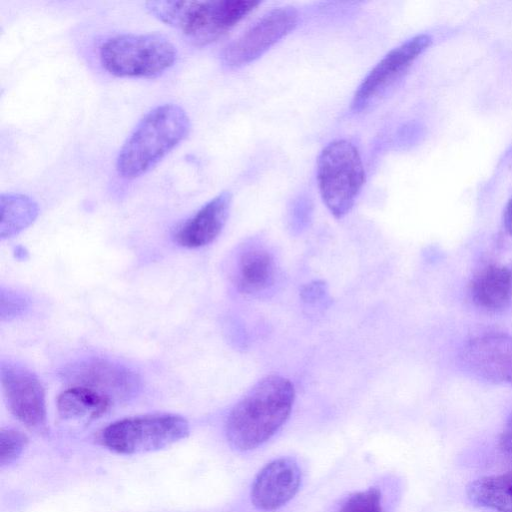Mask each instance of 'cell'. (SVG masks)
<instances>
[{"label": "cell", "instance_id": "1", "mask_svg": "<svg viewBox=\"0 0 512 512\" xmlns=\"http://www.w3.org/2000/svg\"><path fill=\"white\" fill-rule=\"evenodd\" d=\"M294 400L289 379L269 375L259 380L228 414L225 435L229 445L247 452L265 444L288 420Z\"/></svg>", "mask_w": 512, "mask_h": 512}, {"label": "cell", "instance_id": "2", "mask_svg": "<svg viewBox=\"0 0 512 512\" xmlns=\"http://www.w3.org/2000/svg\"><path fill=\"white\" fill-rule=\"evenodd\" d=\"M191 122L175 103H164L148 111L123 143L115 169L124 179H135L154 168L189 134Z\"/></svg>", "mask_w": 512, "mask_h": 512}, {"label": "cell", "instance_id": "3", "mask_svg": "<svg viewBox=\"0 0 512 512\" xmlns=\"http://www.w3.org/2000/svg\"><path fill=\"white\" fill-rule=\"evenodd\" d=\"M259 1H148L147 12L194 46L208 45L235 27Z\"/></svg>", "mask_w": 512, "mask_h": 512}, {"label": "cell", "instance_id": "4", "mask_svg": "<svg viewBox=\"0 0 512 512\" xmlns=\"http://www.w3.org/2000/svg\"><path fill=\"white\" fill-rule=\"evenodd\" d=\"M102 67L111 75L127 78H156L177 59L174 44L162 34L122 33L107 38L99 47Z\"/></svg>", "mask_w": 512, "mask_h": 512}, {"label": "cell", "instance_id": "5", "mask_svg": "<svg viewBox=\"0 0 512 512\" xmlns=\"http://www.w3.org/2000/svg\"><path fill=\"white\" fill-rule=\"evenodd\" d=\"M188 421L177 414L154 413L127 417L110 423L99 434L108 450L135 455L164 449L189 435Z\"/></svg>", "mask_w": 512, "mask_h": 512}, {"label": "cell", "instance_id": "6", "mask_svg": "<svg viewBox=\"0 0 512 512\" xmlns=\"http://www.w3.org/2000/svg\"><path fill=\"white\" fill-rule=\"evenodd\" d=\"M317 181L322 200L333 216L346 215L365 183L357 147L344 139L325 146L317 160Z\"/></svg>", "mask_w": 512, "mask_h": 512}, {"label": "cell", "instance_id": "7", "mask_svg": "<svg viewBox=\"0 0 512 512\" xmlns=\"http://www.w3.org/2000/svg\"><path fill=\"white\" fill-rule=\"evenodd\" d=\"M298 21L299 14L294 7L270 10L223 49L222 65L235 69L253 62L289 34Z\"/></svg>", "mask_w": 512, "mask_h": 512}, {"label": "cell", "instance_id": "8", "mask_svg": "<svg viewBox=\"0 0 512 512\" xmlns=\"http://www.w3.org/2000/svg\"><path fill=\"white\" fill-rule=\"evenodd\" d=\"M1 386L10 412L26 427L45 432V391L38 377L26 367L10 361L1 363Z\"/></svg>", "mask_w": 512, "mask_h": 512}, {"label": "cell", "instance_id": "9", "mask_svg": "<svg viewBox=\"0 0 512 512\" xmlns=\"http://www.w3.org/2000/svg\"><path fill=\"white\" fill-rule=\"evenodd\" d=\"M430 44L431 37L420 34L387 53L358 86L351 102L352 110L362 111L378 100L407 72Z\"/></svg>", "mask_w": 512, "mask_h": 512}, {"label": "cell", "instance_id": "10", "mask_svg": "<svg viewBox=\"0 0 512 512\" xmlns=\"http://www.w3.org/2000/svg\"><path fill=\"white\" fill-rule=\"evenodd\" d=\"M67 384L88 387L114 403L137 394L141 381L128 367L102 358H91L74 364L64 373Z\"/></svg>", "mask_w": 512, "mask_h": 512}, {"label": "cell", "instance_id": "11", "mask_svg": "<svg viewBox=\"0 0 512 512\" xmlns=\"http://www.w3.org/2000/svg\"><path fill=\"white\" fill-rule=\"evenodd\" d=\"M301 480V469L294 458L274 459L255 476L250 490L251 503L261 511L278 510L296 496Z\"/></svg>", "mask_w": 512, "mask_h": 512}, {"label": "cell", "instance_id": "12", "mask_svg": "<svg viewBox=\"0 0 512 512\" xmlns=\"http://www.w3.org/2000/svg\"><path fill=\"white\" fill-rule=\"evenodd\" d=\"M461 360L477 377L495 383H512V336L505 333L477 336L464 346Z\"/></svg>", "mask_w": 512, "mask_h": 512}, {"label": "cell", "instance_id": "13", "mask_svg": "<svg viewBox=\"0 0 512 512\" xmlns=\"http://www.w3.org/2000/svg\"><path fill=\"white\" fill-rule=\"evenodd\" d=\"M278 274L274 253L262 243L244 244L237 254L233 278L237 290L244 295L258 297L271 291Z\"/></svg>", "mask_w": 512, "mask_h": 512}, {"label": "cell", "instance_id": "14", "mask_svg": "<svg viewBox=\"0 0 512 512\" xmlns=\"http://www.w3.org/2000/svg\"><path fill=\"white\" fill-rule=\"evenodd\" d=\"M231 202L229 191L212 198L179 227L174 234L175 241L186 248H199L213 242L226 224Z\"/></svg>", "mask_w": 512, "mask_h": 512}, {"label": "cell", "instance_id": "15", "mask_svg": "<svg viewBox=\"0 0 512 512\" xmlns=\"http://www.w3.org/2000/svg\"><path fill=\"white\" fill-rule=\"evenodd\" d=\"M473 302L487 311H498L512 300V268L490 264L473 278L470 288Z\"/></svg>", "mask_w": 512, "mask_h": 512}, {"label": "cell", "instance_id": "16", "mask_svg": "<svg viewBox=\"0 0 512 512\" xmlns=\"http://www.w3.org/2000/svg\"><path fill=\"white\" fill-rule=\"evenodd\" d=\"M115 403L85 386L68 384L57 398V410L63 419L93 420L103 416Z\"/></svg>", "mask_w": 512, "mask_h": 512}, {"label": "cell", "instance_id": "17", "mask_svg": "<svg viewBox=\"0 0 512 512\" xmlns=\"http://www.w3.org/2000/svg\"><path fill=\"white\" fill-rule=\"evenodd\" d=\"M466 494L474 504L497 512H512V471L471 481Z\"/></svg>", "mask_w": 512, "mask_h": 512}, {"label": "cell", "instance_id": "18", "mask_svg": "<svg viewBox=\"0 0 512 512\" xmlns=\"http://www.w3.org/2000/svg\"><path fill=\"white\" fill-rule=\"evenodd\" d=\"M1 239L11 238L30 226L39 214V206L31 197L15 192L0 197Z\"/></svg>", "mask_w": 512, "mask_h": 512}, {"label": "cell", "instance_id": "19", "mask_svg": "<svg viewBox=\"0 0 512 512\" xmlns=\"http://www.w3.org/2000/svg\"><path fill=\"white\" fill-rule=\"evenodd\" d=\"M336 512H386L383 494L374 486L345 497Z\"/></svg>", "mask_w": 512, "mask_h": 512}, {"label": "cell", "instance_id": "20", "mask_svg": "<svg viewBox=\"0 0 512 512\" xmlns=\"http://www.w3.org/2000/svg\"><path fill=\"white\" fill-rule=\"evenodd\" d=\"M28 444L27 436L13 428H2L0 432V466L12 465L22 455Z\"/></svg>", "mask_w": 512, "mask_h": 512}, {"label": "cell", "instance_id": "21", "mask_svg": "<svg viewBox=\"0 0 512 512\" xmlns=\"http://www.w3.org/2000/svg\"><path fill=\"white\" fill-rule=\"evenodd\" d=\"M28 306V300L23 295L10 289L1 288L0 315L2 321H8L24 314Z\"/></svg>", "mask_w": 512, "mask_h": 512}, {"label": "cell", "instance_id": "22", "mask_svg": "<svg viewBox=\"0 0 512 512\" xmlns=\"http://www.w3.org/2000/svg\"><path fill=\"white\" fill-rule=\"evenodd\" d=\"M300 296L309 305L322 304L327 298L326 284L323 281L310 282L302 287Z\"/></svg>", "mask_w": 512, "mask_h": 512}, {"label": "cell", "instance_id": "23", "mask_svg": "<svg viewBox=\"0 0 512 512\" xmlns=\"http://www.w3.org/2000/svg\"><path fill=\"white\" fill-rule=\"evenodd\" d=\"M498 448L505 457L512 461V414L499 435Z\"/></svg>", "mask_w": 512, "mask_h": 512}, {"label": "cell", "instance_id": "24", "mask_svg": "<svg viewBox=\"0 0 512 512\" xmlns=\"http://www.w3.org/2000/svg\"><path fill=\"white\" fill-rule=\"evenodd\" d=\"M504 224L506 230L512 235V198L508 202L504 212Z\"/></svg>", "mask_w": 512, "mask_h": 512}]
</instances>
